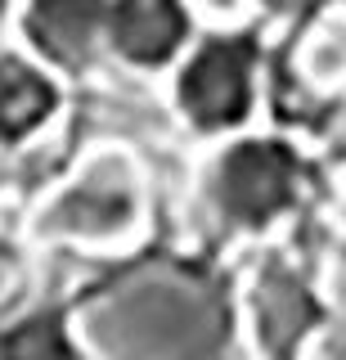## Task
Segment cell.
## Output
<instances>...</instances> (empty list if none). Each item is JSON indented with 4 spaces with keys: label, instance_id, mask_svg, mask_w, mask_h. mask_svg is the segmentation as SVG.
<instances>
[{
    "label": "cell",
    "instance_id": "1",
    "mask_svg": "<svg viewBox=\"0 0 346 360\" xmlns=\"http://www.w3.org/2000/svg\"><path fill=\"white\" fill-rule=\"evenodd\" d=\"M149 176L126 144H91L27 212V243L81 257H117L144 239Z\"/></svg>",
    "mask_w": 346,
    "mask_h": 360
},
{
    "label": "cell",
    "instance_id": "2",
    "mask_svg": "<svg viewBox=\"0 0 346 360\" xmlns=\"http://www.w3.org/2000/svg\"><path fill=\"white\" fill-rule=\"evenodd\" d=\"M256 50L243 37H198L166 72L175 117L203 140H225L256 108Z\"/></svg>",
    "mask_w": 346,
    "mask_h": 360
},
{
    "label": "cell",
    "instance_id": "3",
    "mask_svg": "<svg viewBox=\"0 0 346 360\" xmlns=\"http://www.w3.org/2000/svg\"><path fill=\"white\" fill-rule=\"evenodd\" d=\"M297 162L279 140H229L203 176L207 207L220 225L261 230L297 194Z\"/></svg>",
    "mask_w": 346,
    "mask_h": 360
},
{
    "label": "cell",
    "instance_id": "4",
    "mask_svg": "<svg viewBox=\"0 0 346 360\" xmlns=\"http://www.w3.org/2000/svg\"><path fill=\"white\" fill-rule=\"evenodd\" d=\"M198 41L189 0H108L104 59L131 77H166Z\"/></svg>",
    "mask_w": 346,
    "mask_h": 360
},
{
    "label": "cell",
    "instance_id": "5",
    "mask_svg": "<svg viewBox=\"0 0 346 360\" xmlns=\"http://www.w3.org/2000/svg\"><path fill=\"white\" fill-rule=\"evenodd\" d=\"M104 14L108 0H18L9 27L41 63L76 77L104 59Z\"/></svg>",
    "mask_w": 346,
    "mask_h": 360
},
{
    "label": "cell",
    "instance_id": "6",
    "mask_svg": "<svg viewBox=\"0 0 346 360\" xmlns=\"http://www.w3.org/2000/svg\"><path fill=\"white\" fill-rule=\"evenodd\" d=\"M68 86L18 41H0V153H23L59 127Z\"/></svg>",
    "mask_w": 346,
    "mask_h": 360
},
{
    "label": "cell",
    "instance_id": "7",
    "mask_svg": "<svg viewBox=\"0 0 346 360\" xmlns=\"http://www.w3.org/2000/svg\"><path fill=\"white\" fill-rule=\"evenodd\" d=\"M252 5L261 9V14H270V18H284V14H297L306 0H252Z\"/></svg>",
    "mask_w": 346,
    "mask_h": 360
},
{
    "label": "cell",
    "instance_id": "8",
    "mask_svg": "<svg viewBox=\"0 0 346 360\" xmlns=\"http://www.w3.org/2000/svg\"><path fill=\"white\" fill-rule=\"evenodd\" d=\"M18 0H0V27H9V18H14Z\"/></svg>",
    "mask_w": 346,
    "mask_h": 360
}]
</instances>
